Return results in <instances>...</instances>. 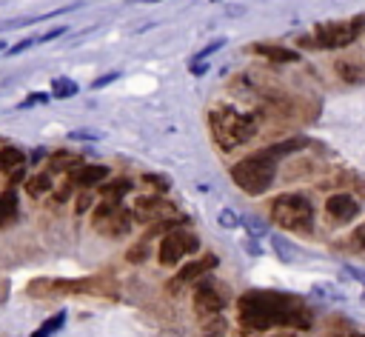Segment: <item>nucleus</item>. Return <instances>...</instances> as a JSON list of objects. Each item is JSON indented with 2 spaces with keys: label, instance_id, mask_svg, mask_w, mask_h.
I'll return each mask as SVG.
<instances>
[{
  "label": "nucleus",
  "instance_id": "18",
  "mask_svg": "<svg viewBox=\"0 0 365 337\" xmlns=\"http://www.w3.org/2000/svg\"><path fill=\"white\" fill-rule=\"evenodd\" d=\"M26 191H29V197H43V194H48L51 191V177L43 171V174H34L29 183H26Z\"/></svg>",
  "mask_w": 365,
  "mask_h": 337
},
{
  "label": "nucleus",
  "instance_id": "17",
  "mask_svg": "<svg viewBox=\"0 0 365 337\" xmlns=\"http://www.w3.org/2000/svg\"><path fill=\"white\" fill-rule=\"evenodd\" d=\"M77 91H80V86H77L74 80H68V77H54V80H51V97H54V100L77 97Z\"/></svg>",
  "mask_w": 365,
  "mask_h": 337
},
{
  "label": "nucleus",
  "instance_id": "5",
  "mask_svg": "<svg viewBox=\"0 0 365 337\" xmlns=\"http://www.w3.org/2000/svg\"><path fill=\"white\" fill-rule=\"evenodd\" d=\"M197 248H200V240H197V234H191V231H182V226H174V228H168V231H165V237L160 240V248H157V260H160L163 266H177L182 257L194 254Z\"/></svg>",
  "mask_w": 365,
  "mask_h": 337
},
{
  "label": "nucleus",
  "instance_id": "8",
  "mask_svg": "<svg viewBox=\"0 0 365 337\" xmlns=\"http://www.w3.org/2000/svg\"><path fill=\"white\" fill-rule=\"evenodd\" d=\"M225 303H228V294H225V288L222 286H217V280L214 277H200V283H197V288H194V306H197V311L200 314H220L222 308H225Z\"/></svg>",
  "mask_w": 365,
  "mask_h": 337
},
{
  "label": "nucleus",
  "instance_id": "24",
  "mask_svg": "<svg viewBox=\"0 0 365 337\" xmlns=\"http://www.w3.org/2000/svg\"><path fill=\"white\" fill-rule=\"evenodd\" d=\"M336 71H339V74H342L348 83H354V80H362V71H359L356 66L345 63V60H339V63H336Z\"/></svg>",
  "mask_w": 365,
  "mask_h": 337
},
{
  "label": "nucleus",
  "instance_id": "34",
  "mask_svg": "<svg viewBox=\"0 0 365 337\" xmlns=\"http://www.w3.org/2000/svg\"><path fill=\"white\" fill-rule=\"evenodd\" d=\"M60 34H66V29H63V26H57V29H51V31H46V34H40V37H37V43H48V40H54V37H60Z\"/></svg>",
  "mask_w": 365,
  "mask_h": 337
},
{
  "label": "nucleus",
  "instance_id": "10",
  "mask_svg": "<svg viewBox=\"0 0 365 337\" xmlns=\"http://www.w3.org/2000/svg\"><path fill=\"white\" fill-rule=\"evenodd\" d=\"M217 254H205V257H197V260H188V263H182L180 266V271L174 274V280L168 283V291H180L182 286H188V283H194V280H200V277H205L208 271H214L217 268Z\"/></svg>",
  "mask_w": 365,
  "mask_h": 337
},
{
  "label": "nucleus",
  "instance_id": "11",
  "mask_svg": "<svg viewBox=\"0 0 365 337\" xmlns=\"http://www.w3.org/2000/svg\"><path fill=\"white\" fill-rule=\"evenodd\" d=\"M168 214H174V206H171L168 200H163L160 191H157L154 197H137V203H134V217H137L140 223L163 220V217H168Z\"/></svg>",
  "mask_w": 365,
  "mask_h": 337
},
{
  "label": "nucleus",
  "instance_id": "32",
  "mask_svg": "<svg viewBox=\"0 0 365 337\" xmlns=\"http://www.w3.org/2000/svg\"><path fill=\"white\" fill-rule=\"evenodd\" d=\"M128 260H131V263H140V260H145V243H140V246L128 248Z\"/></svg>",
  "mask_w": 365,
  "mask_h": 337
},
{
  "label": "nucleus",
  "instance_id": "26",
  "mask_svg": "<svg viewBox=\"0 0 365 337\" xmlns=\"http://www.w3.org/2000/svg\"><path fill=\"white\" fill-rule=\"evenodd\" d=\"M51 100V91L46 94V91H31L23 103H20V109H31V106H40V103H48Z\"/></svg>",
  "mask_w": 365,
  "mask_h": 337
},
{
  "label": "nucleus",
  "instance_id": "13",
  "mask_svg": "<svg viewBox=\"0 0 365 337\" xmlns=\"http://www.w3.org/2000/svg\"><path fill=\"white\" fill-rule=\"evenodd\" d=\"M106 177H108V166H77L68 171V183L83 186V188H91V186L103 183Z\"/></svg>",
  "mask_w": 365,
  "mask_h": 337
},
{
  "label": "nucleus",
  "instance_id": "29",
  "mask_svg": "<svg viewBox=\"0 0 365 337\" xmlns=\"http://www.w3.org/2000/svg\"><path fill=\"white\" fill-rule=\"evenodd\" d=\"M34 43H37V37H26V40H20V43H14V46H11V49H9L6 54H20V51H26V49H31Z\"/></svg>",
  "mask_w": 365,
  "mask_h": 337
},
{
  "label": "nucleus",
  "instance_id": "36",
  "mask_svg": "<svg viewBox=\"0 0 365 337\" xmlns=\"http://www.w3.org/2000/svg\"><path fill=\"white\" fill-rule=\"evenodd\" d=\"M88 203H91V194H83V197H80V200H77V211H80V214H83V211H86V208H88Z\"/></svg>",
  "mask_w": 365,
  "mask_h": 337
},
{
  "label": "nucleus",
  "instance_id": "4",
  "mask_svg": "<svg viewBox=\"0 0 365 337\" xmlns=\"http://www.w3.org/2000/svg\"><path fill=\"white\" fill-rule=\"evenodd\" d=\"M271 220L288 231L311 234L314 228V206L305 194H279L271 203Z\"/></svg>",
  "mask_w": 365,
  "mask_h": 337
},
{
  "label": "nucleus",
  "instance_id": "39",
  "mask_svg": "<svg viewBox=\"0 0 365 337\" xmlns=\"http://www.w3.org/2000/svg\"><path fill=\"white\" fill-rule=\"evenodd\" d=\"M0 51H6V43H3V40H0Z\"/></svg>",
  "mask_w": 365,
  "mask_h": 337
},
{
  "label": "nucleus",
  "instance_id": "40",
  "mask_svg": "<svg viewBox=\"0 0 365 337\" xmlns=\"http://www.w3.org/2000/svg\"><path fill=\"white\" fill-rule=\"evenodd\" d=\"M214 3H217V0H214Z\"/></svg>",
  "mask_w": 365,
  "mask_h": 337
},
{
  "label": "nucleus",
  "instance_id": "14",
  "mask_svg": "<svg viewBox=\"0 0 365 337\" xmlns=\"http://www.w3.org/2000/svg\"><path fill=\"white\" fill-rule=\"evenodd\" d=\"M251 51L274 60V63H297L299 60V51H291V49H282V46H268V43H254Z\"/></svg>",
  "mask_w": 365,
  "mask_h": 337
},
{
  "label": "nucleus",
  "instance_id": "6",
  "mask_svg": "<svg viewBox=\"0 0 365 337\" xmlns=\"http://www.w3.org/2000/svg\"><path fill=\"white\" fill-rule=\"evenodd\" d=\"M91 226L106 234V237H123L128 234V226H131V217L125 208H120V200H108L103 197V203L94 208L91 214Z\"/></svg>",
  "mask_w": 365,
  "mask_h": 337
},
{
  "label": "nucleus",
  "instance_id": "33",
  "mask_svg": "<svg viewBox=\"0 0 365 337\" xmlns=\"http://www.w3.org/2000/svg\"><path fill=\"white\" fill-rule=\"evenodd\" d=\"M188 69H191V74H197V77H200V74H205V71H208V63H205V60H200V57H194Z\"/></svg>",
  "mask_w": 365,
  "mask_h": 337
},
{
  "label": "nucleus",
  "instance_id": "15",
  "mask_svg": "<svg viewBox=\"0 0 365 337\" xmlns=\"http://www.w3.org/2000/svg\"><path fill=\"white\" fill-rule=\"evenodd\" d=\"M17 220V191L9 186L6 191H0V228L11 226Z\"/></svg>",
  "mask_w": 365,
  "mask_h": 337
},
{
  "label": "nucleus",
  "instance_id": "23",
  "mask_svg": "<svg viewBox=\"0 0 365 337\" xmlns=\"http://www.w3.org/2000/svg\"><path fill=\"white\" fill-rule=\"evenodd\" d=\"M143 183L151 186V188L160 191V194H165V191L171 188V180H168L165 174H143Z\"/></svg>",
  "mask_w": 365,
  "mask_h": 337
},
{
  "label": "nucleus",
  "instance_id": "21",
  "mask_svg": "<svg viewBox=\"0 0 365 337\" xmlns=\"http://www.w3.org/2000/svg\"><path fill=\"white\" fill-rule=\"evenodd\" d=\"M66 323V311H57V314H51L40 328H34V337H46V334H54V331H60V326Z\"/></svg>",
  "mask_w": 365,
  "mask_h": 337
},
{
  "label": "nucleus",
  "instance_id": "35",
  "mask_svg": "<svg viewBox=\"0 0 365 337\" xmlns=\"http://www.w3.org/2000/svg\"><path fill=\"white\" fill-rule=\"evenodd\" d=\"M345 274H348V277H354V280H359V283L365 286V271H362V268H354V266H348V268H345Z\"/></svg>",
  "mask_w": 365,
  "mask_h": 337
},
{
  "label": "nucleus",
  "instance_id": "19",
  "mask_svg": "<svg viewBox=\"0 0 365 337\" xmlns=\"http://www.w3.org/2000/svg\"><path fill=\"white\" fill-rule=\"evenodd\" d=\"M100 191H103V197H108V200H123V197L131 191V183H128V180H114V183H106Z\"/></svg>",
  "mask_w": 365,
  "mask_h": 337
},
{
  "label": "nucleus",
  "instance_id": "27",
  "mask_svg": "<svg viewBox=\"0 0 365 337\" xmlns=\"http://www.w3.org/2000/svg\"><path fill=\"white\" fill-rule=\"evenodd\" d=\"M222 46H225V40H222V37H217L214 43H208V46H202V49H200V51H197L194 57H200V60H208V57H211L214 51H220Z\"/></svg>",
  "mask_w": 365,
  "mask_h": 337
},
{
  "label": "nucleus",
  "instance_id": "30",
  "mask_svg": "<svg viewBox=\"0 0 365 337\" xmlns=\"http://www.w3.org/2000/svg\"><path fill=\"white\" fill-rule=\"evenodd\" d=\"M120 77V71H106L103 77H97L94 83H91V89H103V86H108V83H114Z\"/></svg>",
  "mask_w": 365,
  "mask_h": 337
},
{
  "label": "nucleus",
  "instance_id": "31",
  "mask_svg": "<svg viewBox=\"0 0 365 337\" xmlns=\"http://www.w3.org/2000/svg\"><path fill=\"white\" fill-rule=\"evenodd\" d=\"M68 140H100V131H88V129H83V131H71Z\"/></svg>",
  "mask_w": 365,
  "mask_h": 337
},
{
  "label": "nucleus",
  "instance_id": "28",
  "mask_svg": "<svg viewBox=\"0 0 365 337\" xmlns=\"http://www.w3.org/2000/svg\"><path fill=\"white\" fill-rule=\"evenodd\" d=\"M240 223H242V217H237L231 208H222V211H220V226L234 228V226H240Z\"/></svg>",
  "mask_w": 365,
  "mask_h": 337
},
{
  "label": "nucleus",
  "instance_id": "37",
  "mask_svg": "<svg viewBox=\"0 0 365 337\" xmlns=\"http://www.w3.org/2000/svg\"><path fill=\"white\" fill-rule=\"evenodd\" d=\"M356 243H359V246H365V226H359V228H356Z\"/></svg>",
  "mask_w": 365,
  "mask_h": 337
},
{
  "label": "nucleus",
  "instance_id": "20",
  "mask_svg": "<svg viewBox=\"0 0 365 337\" xmlns=\"http://www.w3.org/2000/svg\"><path fill=\"white\" fill-rule=\"evenodd\" d=\"M271 243H274V248H277V254H279V260H285V263H291V260H297V257H299V248H297L294 243H288V240H282V237H274Z\"/></svg>",
  "mask_w": 365,
  "mask_h": 337
},
{
  "label": "nucleus",
  "instance_id": "9",
  "mask_svg": "<svg viewBox=\"0 0 365 337\" xmlns=\"http://www.w3.org/2000/svg\"><path fill=\"white\" fill-rule=\"evenodd\" d=\"M359 34V29L351 23H322L317 26V43L319 49H342L348 43H354Z\"/></svg>",
  "mask_w": 365,
  "mask_h": 337
},
{
  "label": "nucleus",
  "instance_id": "16",
  "mask_svg": "<svg viewBox=\"0 0 365 337\" xmlns=\"http://www.w3.org/2000/svg\"><path fill=\"white\" fill-rule=\"evenodd\" d=\"M20 166H26V154L14 146H3L0 149V171H14Z\"/></svg>",
  "mask_w": 365,
  "mask_h": 337
},
{
  "label": "nucleus",
  "instance_id": "25",
  "mask_svg": "<svg viewBox=\"0 0 365 337\" xmlns=\"http://www.w3.org/2000/svg\"><path fill=\"white\" fill-rule=\"evenodd\" d=\"M77 160L71 157V154H66V151H60V154H54L51 157V171H66L68 166H74Z\"/></svg>",
  "mask_w": 365,
  "mask_h": 337
},
{
  "label": "nucleus",
  "instance_id": "3",
  "mask_svg": "<svg viewBox=\"0 0 365 337\" xmlns=\"http://www.w3.org/2000/svg\"><path fill=\"white\" fill-rule=\"evenodd\" d=\"M208 126L222 151H231L257 134V117L237 111L234 106H214L208 111Z\"/></svg>",
  "mask_w": 365,
  "mask_h": 337
},
{
  "label": "nucleus",
  "instance_id": "12",
  "mask_svg": "<svg viewBox=\"0 0 365 337\" xmlns=\"http://www.w3.org/2000/svg\"><path fill=\"white\" fill-rule=\"evenodd\" d=\"M325 211H328V220L334 223H351L359 214V203L348 194H331L325 203Z\"/></svg>",
  "mask_w": 365,
  "mask_h": 337
},
{
  "label": "nucleus",
  "instance_id": "1",
  "mask_svg": "<svg viewBox=\"0 0 365 337\" xmlns=\"http://www.w3.org/2000/svg\"><path fill=\"white\" fill-rule=\"evenodd\" d=\"M237 320L245 331H268L274 326L311 328V311L294 294L282 291H245L237 300Z\"/></svg>",
  "mask_w": 365,
  "mask_h": 337
},
{
  "label": "nucleus",
  "instance_id": "22",
  "mask_svg": "<svg viewBox=\"0 0 365 337\" xmlns=\"http://www.w3.org/2000/svg\"><path fill=\"white\" fill-rule=\"evenodd\" d=\"M242 226L248 228L251 237H262V234H268V223L259 220V217H254V214H245V217H242Z\"/></svg>",
  "mask_w": 365,
  "mask_h": 337
},
{
  "label": "nucleus",
  "instance_id": "7",
  "mask_svg": "<svg viewBox=\"0 0 365 337\" xmlns=\"http://www.w3.org/2000/svg\"><path fill=\"white\" fill-rule=\"evenodd\" d=\"M91 294V291H103L97 280L80 277V280H34L29 286L31 297H57V294Z\"/></svg>",
  "mask_w": 365,
  "mask_h": 337
},
{
  "label": "nucleus",
  "instance_id": "2",
  "mask_svg": "<svg viewBox=\"0 0 365 337\" xmlns=\"http://www.w3.org/2000/svg\"><path fill=\"white\" fill-rule=\"evenodd\" d=\"M308 140L305 137H294V140H285V143H274L268 149H259L254 151L251 157L240 160L237 166H231V180L245 191V194H262L271 188L274 177H277V163L291 154V151H299L305 149Z\"/></svg>",
  "mask_w": 365,
  "mask_h": 337
},
{
  "label": "nucleus",
  "instance_id": "38",
  "mask_svg": "<svg viewBox=\"0 0 365 337\" xmlns=\"http://www.w3.org/2000/svg\"><path fill=\"white\" fill-rule=\"evenodd\" d=\"M128 3H160V0H128Z\"/></svg>",
  "mask_w": 365,
  "mask_h": 337
}]
</instances>
